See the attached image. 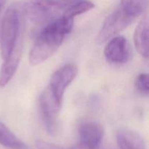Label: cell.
I'll return each mask as SVG.
<instances>
[{
	"instance_id": "obj_1",
	"label": "cell",
	"mask_w": 149,
	"mask_h": 149,
	"mask_svg": "<svg viewBox=\"0 0 149 149\" xmlns=\"http://www.w3.org/2000/svg\"><path fill=\"white\" fill-rule=\"evenodd\" d=\"M74 19L60 16L47 23L33 42L29 52V63L37 65L50 58L71 31Z\"/></svg>"
},
{
	"instance_id": "obj_2",
	"label": "cell",
	"mask_w": 149,
	"mask_h": 149,
	"mask_svg": "<svg viewBox=\"0 0 149 149\" xmlns=\"http://www.w3.org/2000/svg\"><path fill=\"white\" fill-rule=\"evenodd\" d=\"M81 0H26L22 2L24 16L33 23H48L63 15L72 4Z\"/></svg>"
},
{
	"instance_id": "obj_3",
	"label": "cell",
	"mask_w": 149,
	"mask_h": 149,
	"mask_svg": "<svg viewBox=\"0 0 149 149\" xmlns=\"http://www.w3.org/2000/svg\"><path fill=\"white\" fill-rule=\"evenodd\" d=\"M22 2L12 4L4 13L1 25V52L3 60L13 50L20 33L24 31Z\"/></svg>"
},
{
	"instance_id": "obj_4",
	"label": "cell",
	"mask_w": 149,
	"mask_h": 149,
	"mask_svg": "<svg viewBox=\"0 0 149 149\" xmlns=\"http://www.w3.org/2000/svg\"><path fill=\"white\" fill-rule=\"evenodd\" d=\"M136 19V17L127 14L119 7L105 20L96 37V43L100 45L108 42L126 29Z\"/></svg>"
},
{
	"instance_id": "obj_5",
	"label": "cell",
	"mask_w": 149,
	"mask_h": 149,
	"mask_svg": "<svg viewBox=\"0 0 149 149\" xmlns=\"http://www.w3.org/2000/svg\"><path fill=\"white\" fill-rule=\"evenodd\" d=\"M61 107L62 105L47 86L39 97V109L45 129L49 135H55L58 131V116Z\"/></svg>"
},
{
	"instance_id": "obj_6",
	"label": "cell",
	"mask_w": 149,
	"mask_h": 149,
	"mask_svg": "<svg viewBox=\"0 0 149 149\" xmlns=\"http://www.w3.org/2000/svg\"><path fill=\"white\" fill-rule=\"evenodd\" d=\"M78 74V68L75 64L68 63L58 68L51 77L49 88L58 102L62 105L64 93L70 84Z\"/></svg>"
},
{
	"instance_id": "obj_7",
	"label": "cell",
	"mask_w": 149,
	"mask_h": 149,
	"mask_svg": "<svg viewBox=\"0 0 149 149\" xmlns=\"http://www.w3.org/2000/svg\"><path fill=\"white\" fill-rule=\"evenodd\" d=\"M108 42L104 49L105 58L108 62L121 65L130 61L132 49L127 38L123 36H116Z\"/></svg>"
},
{
	"instance_id": "obj_8",
	"label": "cell",
	"mask_w": 149,
	"mask_h": 149,
	"mask_svg": "<svg viewBox=\"0 0 149 149\" xmlns=\"http://www.w3.org/2000/svg\"><path fill=\"white\" fill-rule=\"evenodd\" d=\"M23 34L24 31L20 33L12 52L4 60L0 71V87H4L8 84L18 68L23 49Z\"/></svg>"
},
{
	"instance_id": "obj_9",
	"label": "cell",
	"mask_w": 149,
	"mask_h": 149,
	"mask_svg": "<svg viewBox=\"0 0 149 149\" xmlns=\"http://www.w3.org/2000/svg\"><path fill=\"white\" fill-rule=\"evenodd\" d=\"M79 142L90 149H99L104 135L102 125L95 121H87L79 127Z\"/></svg>"
},
{
	"instance_id": "obj_10",
	"label": "cell",
	"mask_w": 149,
	"mask_h": 149,
	"mask_svg": "<svg viewBox=\"0 0 149 149\" xmlns=\"http://www.w3.org/2000/svg\"><path fill=\"white\" fill-rule=\"evenodd\" d=\"M116 141L120 149H146L141 135L129 128H121L118 130Z\"/></svg>"
},
{
	"instance_id": "obj_11",
	"label": "cell",
	"mask_w": 149,
	"mask_h": 149,
	"mask_svg": "<svg viewBox=\"0 0 149 149\" xmlns=\"http://www.w3.org/2000/svg\"><path fill=\"white\" fill-rule=\"evenodd\" d=\"M148 19L146 15L137 26L134 34V43L138 52L143 58L148 59L149 55Z\"/></svg>"
},
{
	"instance_id": "obj_12",
	"label": "cell",
	"mask_w": 149,
	"mask_h": 149,
	"mask_svg": "<svg viewBox=\"0 0 149 149\" xmlns=\"http://www.w3.org/2000/svg\"><path fill=\"white\" fill-rule=\"evenodd\" d=\"M0 144L9 149H30L27 144L19 139L1 122H0Z\"/></svg>"
},
{
	"instance_id": "obj_13",
	"label": "cell",
	"mask_w": 149,
	"mask_h": 149,
	"mask_svg": "<svg viewBox=\"0 0 149 149\" xmlns=\"http://www.w3.org/2000/svg\"><path fill=\"white\" fill-rule=\"evenodd\" d=\"M120 7L127 14L137 18L146 9L147 0H121Z\"/></svg>"
},
{
	"instance_id": "obj_14",
	"label": "cell",
	"mask_w": 149,
	"mask_h": 149,
	"mask_svg": "<svg viewBox=\"0 0 149 149\" xmlns=\"http://www.w3.org/2000/svg\"><path fill=\"white\" fill-rule=\"evenodd\" d=\"M95 4L91 1L81 0L68 7L63 13L62 16L68 17V18L74 19L76 16L87 13L93 10Z\"/></svg>"
},
{
	"instance_id": "obj_15",
	"label": "cell",
	"mask_w": 149,
	"mask_h": 149,
	"mask_svg": "<svg viewBox=\"0 0 149 149\" xmlns=\"http://www.w3.org/2000/svg\"><path fill=\"white\" fill-rule=\"evenodd\" d=\"M135 86L139 93L143 95H148L149 93L148 75V74H141L136 77Z\"/></svg>"
},
{
	"instance_id": "obj_16",
	"label": "cell",
	"mask_w": 149,
	"mask_h": 149,
	"mask_svg": "<svg viewBox=\"0 0 149 149\" xmlns=\"http://www.w3.org/2000/svg\"><path fill=\"white\" fill-rule=\"evenodd\" d=\"M36 146L37 149H64L62 147L43 141H36Z\"/></svg>"
},
{
	"instance_id": "obj_17",
	"label": "cell",
	"mask_w": 149,
	"mask_h": 149,
	"mask_svg": "<svg viewBox=\"0 0 149 149\" xmlns=\"http://www.w3.org/2000/svg\"><path fill=\"white\" fill-rule=\"evenodd\" d=\"M71 149H90L89 147H87V146H85L84 144L81 143H79L76 144L74 146H72Z\"/></svg>"
},
{
	"instance_id": "obj_18",
	"label": "cell",
	"mask_w": 149,
	"mask_h": 149,
	"mask_svg": "<svg viewBox=\"0 0 149 149\" xmlns=\"http://www.w3.org/2000/svg\"><path fill=\"white\" fill-rule=\"evenodd\" d=\"M6 1H7V0H0V14H1V10H2L3 7H4Z\"/></svg>"
},
{
	"instance_id": "obj_19",
	"label": "cell",
	"mask_w": 149,
	"mask_h": 149,
	"mask_svg": "<svg viewBox=\"0 0 149 149\" xmlns=\"http://www.w3.org/2000/svg\"><path fill=\"white\" fill-rule=\"evenodd\" d=\"M105 149H113V148H110V147H109V148H106Z\"/></svg>"
}]
</instances>
